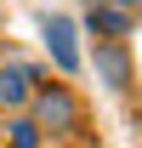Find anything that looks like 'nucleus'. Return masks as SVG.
<instances>
[{"label":"nucleus","mask_w":142,"mask_h":148,"mask_svg":"<svg viewBox=\"0 0 142 148\" xmlns=\"http://www.w3.org/2000/svg\"><path fill=\"white\" fill-rule=\"evenodd\" d=\"M6 148H46V131H40L34 120H12V137H6Z\"/></svg>","instance_id":"obj_6"},{"label":"nucleus","mask_w":142,"mask_h":148,"mask_svg":"<svg viewBox=\"0 0 142 148\" xmlns=\"http://www.w3.org/2000/svg\"><path fill=\"white\" fill-rule=\"evenodd\" d=\"M97 80L114 86V91H131V46L125 40H97Z\"/></svg>","instance_id":"obj_3"},{"label":"nucleus","mask_w":142,"mask_h":148,"mask_svg":"<svg viewBox=\"0 0 142 148\" xmlns=\"http://www.w3.org/2000/svg\"><path fill=\"white\" fill-rule=\"evenodd\" d=\"M85 29L97 40H125V34H131V12L114 6V0H91V6H85Z\"/></svg>","instance_id":"obj_4"},{"label":"nucleus","mask_w":142,"mask_h":148,"mask_svg":"<svg viewBox=\"0 0 142 148\" xmlns=\"http://www.w3.org/2000/svg\"><path fill=\"white\" fill-rule=\"evenodd\" d=\"M29 120H34L46 137H74L80 120H85V108H80V97H74L68 86H40L34 103H29Z\"/></svg>","instance_id":"obj_1"},{"label":"nucleus","mask_w":142,"mask_h":148,"mask_svg":"<svg viewBox=\"0 0 142 148\" xmlns=\"http://www.w3.org/2000/svg\"><path fill=\"white\" fill-rule=\"evenodd\" d=\"M46 46H51V63L63 74L80 69V46H74V23L68 17H46Z\"/></svg>","instance_id":"obj_5"},{"label":"nucleus","mask_w":142,"mask_h":148,"mask_svg":"<svg viewBox=\"0 0 142 148\" xmlns=\"http://www.w3.org/2000/svg\"><path fill=\"white\" fill-rule=\"evenodd\" d=\"M40 80H46V74H40L34 63H23V57H12V63H0V108H12V114H23L29 103H34V91H40Z\"/></svg>","instance_id":"obj_2"}]
</instances>
